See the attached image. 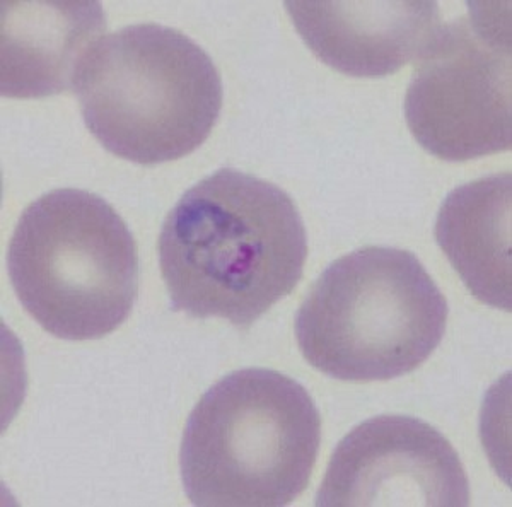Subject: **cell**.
<instances>
[{
	"label": "cell",
	"instance_id": "cell-3",
	"mask_svg": "<svg viewBox=\"0 0 512 507\" xmlns=\"http://www.w3.org/2000/svg\"><path fill=\"white\" fill-rule=\"evenodd\" d=\"M74 91L106 151L154 166L202 146L222 110L216 64L181 31L135 24L105 36L77 70Z\"/></svg>",
	"mask_w": 512,
	"mask_h": 507
},
{
	"label": "cell",
	"instance_id": "cell-9",
	"mask_svg": "<svg viewBox=\"0 0 512 507\" xmlns=\"http://www.w3.org/2000/svg\"><path fill=\"white\" fill-rule=\"evenodd\" d=\"M7 4V2H6ZM2 19V96L47 98L74 88L105 31L99 2H11Z\"/></svg>",
	"mask_w": 512,
	"mask_h": 507
},
{
	"label": "cell",
	"instance_id": "cell-7",
	"mask_svg": "<svg viewBox=\"0 0 512 507\" xmlns=\"http://www.w3.org/2000/svg\"><path fill=\"white\" fill-rule=\"evenodd\" d=\"M316 506L466 507L470 482L441 432L414 417L381 415L340 441Z\"/></svg>",
	"mask_w": 512,
	"mask_h": 507
},
{
	"label": "cell",
	"instance_id": "cell-6",
	"mask_svg": "<svg viewBox=\"0 0 512 507\" xmlns=\"http://www.w3.org/2000/svg\"><path fill=\"white\" fill-rule=\"evenodd\" d=\"M509 24L482 12L441 24L415 60L405 98L408 129L444 161H470L512 146Z\"/></svg>",
	"mask_w": 512,
	"mask_h": 507
},
{
	"label": "cell",
	"instance_id": "cell-10",
	"mask_svg": "<svg viewBox=\"0 0 512 507\" xmlns=\"http://www.w3.org/2000/svg\"><path fill=\"white\" fill-rule=\"evenodd\" d=\"M437 243L473 296L511 311V175L485 176L444 200Z\"/></svg>",
	"mask_w": 512,
	"mask_h": 507
},
{
	"label": "cell",
	"instance_id": "cell-4",
	"mask_svg": "<svg viewBox=\"0 0 512 507\" xmlns=\"http://www.w3.org/2000/svg\"><path fill=\"white\" fill-rule=\"evenodd\" d=\"M448 303L414 253L367 246L333 262L296 315L304 359L330 378L388 381L439 347Z\"/></svg>",
	"mask_w": 512,
	"mask_h": 507
},
{
	"label": "cell",
	"instance_id": "cell-2",
	"mask_svg": "<svg viewBox=\"0 0 512 507\" xmlns=\"http://www.w3.org/2000/svg\"><path fill=\"white\" fill-rule=\"evenodd\" d=\"M321 419L303 385L241 369L188 417L180 470L197 507H284L303 494L320 453Z\"/></svg>",
	"mask_w": 512,
	"mask_h": 507
},
{
	"label": "cell",
	"instance_id": "cell-5",
	"mask_svg": "<svg viewBox=\"0 0 512 507\" xmlns=\"http://www.w3.org/2000/svg\"><path fill=\"white\" fill-rule=\"evenodd\" d=\"M7 267L19 303L64 340L115 332L139 294L134 236L117 210L86 190H53L24 210Z\"/></svg>",
	"mask_w": 512,
	"mask_h": 507
},
{
	"label": "cell",
	"instance_id": "cell-1",
	"mask_svg": "<svg viewBox=\"0 0 512 507\" xmlns=\"http://www.w3.org/2000/svg\"><path fill=\"white\" fill-rule=\"evenodd\" d=\"M158 250L173 311L222 318L246 332L296 289L308 236L284 190L224 168L181 197Z\"/></svg>",
	"mask_w": 512,
	"mask_h": 507
},
{
	"label": "cell",
	"instance_id": "cell-8",
	"mask_svg": "<svg viewBox=\"0 0 512 507\" xmlns=\"http://www.w3.org/2000/svg\"><path fill=\"white\" fill-rule=\"evenodd\" d=\"M297 33L323 64L352 77H384L419 59L437 28L436 2H286Z\"/></svg>",
	"mask_w": 512,
	"mask_h": 507
}]
</instances>
